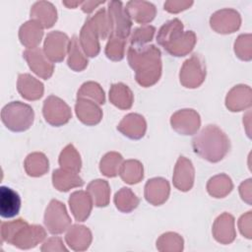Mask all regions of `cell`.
Instances as JSON below:
<instances>
[{
    "label": "cell",
    "instance_id": "obj_21",
    "mask_svg": "<svg viewBox=\"0 0 252 252\" xmlns=\"http://www.w3.org/2000/svg\"><path fill=\"white\" fill-rule=\"evenodd\" d=\"M21 209L19 194L7 186L0 187V215L4 219L16 217Z\"/></svg>",
    "mask_w": 252,
    "mask_h": 252
},
{
    "label": "cell",
    "instance_id": "obj_13",
    "mask_svg": "<svg viewBox=\"0 0 252 252\" xmlns=\"http://www.w3.org/2000/svg\"><path fill=\"white\" fill-rule=\"evenodd\" d=\"M211 27L220 33H230L238 30L241 19L238 12L232 9H222L212 15Z\"/></svg>",
    "mask_w": 252,
    "mask_h": 252
},
{
    "label": "cell",
    "instance_id": "obj_28",
    "mask_svg": "<svg viewBox=\"0 0 252 252\" xmlns=\"http://www.w3.org/2000/svg\"><path fill=\"white\" fill-rule=\"evenodd\" d=\"M250 88L248 86H235L227 94L225 98L226 107L231 111H240L251 104V91L245 94Z\"/></svg>",
    "mask_w": 252,
    "mask_h": 252
},
{
    "label": "cell",
    "instance_id": "obj_44",
    "mask_svg": "<svg viewBox=\"0 0 252 252\" xmlns=\"http://www.w3.org/2000/svg\"><path fill=\"white\" fill-rule=\"evenodd\" d=\"M41 251H67L62 243V240L58 237H51L44 242L41 247Z\"/></svg>",
    "mask_w": 252,
    "mask_h": 252
},
{
    "label": "cell",
    "instance_id": "obj_30",
    "mask_svg": "<svg viewBox=\"0 0 252 252\" xmlns=\"http://www.w3.org/2000/svg\"><path fill=\"white\" fill-rule=\"evenodd\" d=\"M87 192L91 195L94 206L105 207L108 205L110 188L107 181L101 179L92 181L87 187Z\"/></svg>",
    "mask_w": 252,
    "mask_h": 252
},
{
    "label": "cell",
    "instance_id": "obj_32",
    "mask_svg": "<svg viewBox=\"0 0 252 252\" xmlns=\"http://www.w3.org/2000/svg\"><path fill=\"white\" fill-rule=\"evenodd\" d=\"M24 165L27 173L33 177L41 176L48 171V159L42 153L30 154Z\"/></svg>",
    "mask_w": 252,
    "mask_h": 252
},
{
    "label": "cell",
    "instance_id": "obj_8",
    "mask_svg": "<svg viewBox=\"0 0 252 252\" xmlns=\"http://www.w3.org/2000/svg\"><path fill=\"white\" fill-rule=\"evenodd\" d=\"M108 17L111 25L110 36L125 39L130 34L132 21L121 1L108 2Z\"/></svg>",
    "mask_w": 252,
    "mask_h": 252
},
{
    "label": "cell",
    "instance_id": "obj_31",
    "mask_svg": "<svg viewBox=\"0 0 252 252\" xmlns=\"http://www.w3.org/2000/svg\"><path fill=\"white\" fill-rule=\"evenodd\" d=\"M80 47L81 45L77 35H73L69 43V48H68L69 56H68L67 63H68V66L76 72L83 71L88 66V59L83 54Z\"/></svg>",
    "mask_w": 252,
    "mask_h": 252
},
{
    "label": "cell",
    "instance_id": "obj_41",
    "mask_svg": "<svg viewBox=\"0 0 252 252\" xmlns=\"http://www.w3.org/2000/svg\"><path fill=\"white\" fill-rule=\"evenodd\" d=\"M125 39L117 36H110L105 47V54L107 58L113 61H119L124 57Z\"/></svg>",
    "mask_w": 252,
    "mask_h": 252
},
{
    "label": "cell",
    "instance_id": "obj_45",
    "mask_svg": "<svg viewBox=\"0 0 252 252\" xmlns=\"http://www.w3.org/2000/svg\"><path fill=\"white\" fill-rule=\"evenodd\" d=\"M251 212H248V214H246L245 216L243 215L242 217H241V219L245 221V223L241 220H239V229H240V232L243 234V235H245L247 238H251V232H250V230H251V225H250V220H251Z\"/></svg>",
    "mask_w": 252,
    "mask_h": 252
},
{
    "label": "cell",
    "instance_id": "obj_46",
    "mask_svg": "<svg viewBox=\"0 0 252 252\" xmlns=\"http://www.w3.org/2000/svg\"><path fill=\"white\" fill-rule=\"evenodd\" d=\"M250 184H251V179H248V180H246V182H243V183L241 184V186H242L243 188H245V192H244V191H243V192H240V195H241L242 199L245 200L248 204L251 203V202H250V198H251V192H250L251 186H250Z\"/></svg>",
    "mask_w": 252,
    "mask_h": 252
},
{
    "label": "cell",
    "instance_id": "obj_17",
    "mask_svg": "<svg viewBox=\"0 0 252 252\" xmlns=\"http://www.w3.org/2000/svg\"><path fill=\"white\" fill-rule=\"evenodd\" d=\"M75 110L79 120L86 125H95L99 123L102 118L100 107L91 99L78 98Z\"/></svg>",
    "mask_w": 252,
    "mask_h": 252
},
{
    "label": "cell",
    "instance_id": "obj_18",
    "mask_svg": "<svg viewBox=\"0 0 252 252\" xmlns=\"http://www.w3.org/2000/svg\"><path fill=\"white\" fill-rule=\"evenodd\" d=\"M146 129V120L142 115L137 113H130L126 115L117 126L118 131L126 137L134 140L141 139L145 135Z\"/></svg>",
    "mask_w": 252,
    "mask_h": 252
},
{
    "label": "cell",
    "instance_id": "obj_24",
    "mask_svg": "<svg viewBox=\"0 0 252 252\" xmlns=\"http://www.w3.org/2000/svg\"><path fill=\"white\" fill-rule=\"evenodd\" d=\"M32 20L39 23L42 28H51L57 20L55 7L47 1L35 2L31 9Z\"/></svg>",
    "mask_w": 252,
    "mask_h": 252
},
{
    "label": "cell",
    "instance_id": "obj_1",
    "mask_svg": "<svg viewBox=\"0 0 252 252\" xmlns=\"http://www.w3.org/2000/svg\"><path fill=\"white\" fill-rule=\"evenodd\" d=\"M128 62L135 71L136 81L142 87L155 85L161 75L160 51L155 45L130 46Z\"/></svg>",
    "mask_w": 252,
    "mask_h": 252
},
{
    "label": "cell",
    "instance_id": "obj_11",
    "mask_svg": "<svg viewBox=\"0 0 252 252\" xmlns=\"http://www.w3.org/2000/svg\"><path fill=\"white\" fill-rule=\"evenodd\" d=\"M23 56L28 62L32 71L37 76L44 80H47L52 76L54 71L53 63H51L40 48L36 47L27 49L23 52Z\"/></svg>",
    "mask_w": 252,
    "mask_h": 252
},
{
    "label": "cell",
    "instance_id": "obj_4",
    "mask_svg": "<svg viewBox=\"0 0 252 252\" xmlns=\"http://www.w3.org/2000/svg\"><path fill=\"white\" fill-rule=\"evenodd\" d=\"M1 236L4 242L10 243L20 249H30L41 242L46 232L42 226L30 225L24 220L6 221L1 223Z\"/></svg>",
    "mask_w": 252,
    "mask_h": 252
},
{
    "label": "cell",
    "instance_id": "obj_23",
    "mask_svg": "<svg viewBox=\"0 0 252 252\" xmlns=\"http://www.w3.org/2000/svg\"><path fill=\"white\" fill-rule=\"evenodd\" d=\"M129 17L139 24H148L156 16V7L147 1H129L125 7Z\"/></svg>",
    "mask_w": 252,
    "mask_h": 252
},
{
    "label": "cell",
    "instance_id": "obj_47",
    "mask_svg": "<svg viewBox=\"0 0 252 252\" xmlns=\"http://www.w3.org/2000/svg\"><path fill=\"white\" fill-rule=\"evenodd\" d=\"M104 1L102 2H94V1H86V2H83L82 3V10L85 12V13H91L94 11V9H95L98 5L100 4H103Z\"/></svg>",
    "mask_w": 252,
    "mask_h": 252
},
{
    "label": "cell",
    "instance_id": "obj_16",
    "mask_svg": "<svg viewBox=\"0 0 252 252\" xmlns=\"http://www.w3.org/2000/svg\"><path fill=\"white\" fill-rule=\"evenodd\" d=\"M69 205L75 220L85 221L92 212L93 199L88 192L80 190L72 193L69 198Z\"/></svg>",
    "mask_w": 252,
    "mask_h": 252
},
{
    "label": "cell",
    "instance_id": "obj_27",
    "mask_svg": "<svg viewBox=\"0 0 252 252\" xmlns=\"http://www.w3.org/2000/svg\"><path fill=\"white\" fill-rule=\"evenodd\" d=\"M53 186L59 191H68L74 187H80L84 184L83 179L78 175V172L58 168L52 174Z\"/></svg>",
    "mask_w": 252,
    "mask_h": 252
},
{
    "label": "cell",
    "instance_id": "obj_2",
    "mask_svg": "<svg viewBox=\"0 0 252 252\" xmlns=\"http://www.w3.org/2000/svg\"><path fill=\"white\" fill-rule=\"evenodd\" d=\"M158 43L172 56H185L192 51L196 43V34L192 31H183L180 20L173 19L164 23L157 35Z\"/></svg>",
    "mask_w": 252,
    "mask_h": 252
},
{
    "label": "cell",
    "instance_id": "obj_33",
    "mask_svg": "<svg viewBox=\"0 0 252 252\" xmlns=\"http://www.w3.org/2000/svg\"><path fill=\"white\" fill-rule=\"evenodd\" d=\"M119 175L128 184H136L143 179V165L140 161L129 159L121 164Z\"/></svg>",
    "mask_w": 252,
    "mask_h": 252
},
{
    "label": "cell",
    "instance_id": "obj_29",
    "mask_svg": "<svg viewBox=\"0 0 252 252\" xmlns=\"http://www.w3.org/2000/svg\"><path fill=\"white\" fill-rule=\"evenodd\" d=\"M110 102L120 109H129L133 104V93L124 84H113L109 90Z\"/></svg>",
    "mask_w": 252,
    "mask_h": 252
},
{
    "label": "cell",
    "instance_id": "obj_15",
    "mask_svg": "<svg viewBox=\"0 0 252 252\" xmlns=\"http://www.w3.org/2000/svg\"><path fill=\"white\" fill-rule=\"evenodd\" d=\"M169 189L167 180L160 177L150 179L145 186V198L154 206L161 205L167 200Z\"/></svg>",
    "mask_w": 252,
    "mask_h": 252
},
{
    "label": "cell",
    "instance_id": "obj_10",
    "mask_svg": "<svg viewBox=\"0 0 252 252\" xmlns=\"http://www.w3.org/2000/svg\"><path fill=\"white\" fill-rule=\"evenodd\" d=\"M69 37L66 33L54 31L46 35L43 51L46 57L52 62H61L69 48Z\"/></svg>",
    "mask_w": 252,
    "mask_h": 252
},
{
    "label": "cell",
    "instance_id": "obj_40",
    "mask_svg": "<svg viewBox=\"0 0 252 252\" xmlns=\"http://www.w3.org/2000/svg\"><path fill=\"white\" fill-rule=\"evenodd\" d=\"M90 20L94 29L97 31L101 39H105L107 36H110L111 25L108 14L106 13V10L104 8L99 9L94 16L90 17Z\"/></svg>",
    "mask_w": 252,
    "mask_h": 252
},
{
    "label": "cell",
    "instance_id": "obj_20",
    "mask_svg": "<svg viewBox=\"0 0 252 252\" xmlns=\"http://www.w3.org/2000/svg\"><path fill=\"white\" fill-rule=\"evenodd\" d=\"M213 235L217 241L222 244L232 242L235 238L233 217L227 213L219 216L213 225Z\"/></svg>",
    "mask_w": 252,
    "mask_h": 252
},
{
    "label": "cell",
    "instance_id": "obj_37",
    "mask_svg": "<svg viewBox=\"0 0 252 252\" xmlns=\"http://www.w3.org/2000/svg\"><path fill=\"white\" fill-rule=\"evenodd\" d=\"M122 156L118 153H107L100 160L99 169L103 175L107 177H114L119 174V170L122 164Z\"/></svg>",
    "mask_w": 252,
    "mask_h": 252
},
{
    "label": "cell",
    "instance_id": "obj_26",
    "mask_svg": "<svg viewBox=\"0 0 252 252\" xmlns=\"http://www.w3.org/2000/svg\"><path fill=\"white\" fill-rule=\"evenodd\" d=\"M65 239L71 249L75 251H84L89 248L92 242V232L84 225L75 224L70 227Z\"/></svg>",
    "mask_w": 252,
    "mask_h": 252
},
{
    "label": "cell",
    "instance_id": "obj_48",
    "mask_svg": "<svg viewBox=\"0 0 252 252\" xmlns=\"http://www.w3.org/2000/svg\"><path fill=\"white\" fill-rule=\"evenodd\" d=\"M64 5H66L68 8H75L77 5H80V4H82L83 2H71V3H69V2H62Z\"/></svg>",
    "mask_w": 252,
    "mask_h": 252
},
{
    "label": "cell",
    "instance_id": "obj_25",
    "mask_svg": "<svg viewBox=\"0 0 252 252\" xmlns=\"http://www.w3.org/2000/svg\"><path fill=\"white\" fill-rule=\"evenodd\" d=\"M42 35V26L33 20L28 21L22 25L19 31L20 41L24 46L28 47V49L36 48L41 41Z\"/></svg>",
    "mask_w": 252,
    "mask_h": 252
},
{
    "label": "cell",
    "instance_id": "obj_19",
    "mask_svg": "<svg viewBox=\"0 0 252 252\" xmlns=\"http://www.w3.org/2000/svg\"><path fill=\"white\" fill-rule=\"evenodd\" d=\"M99 34L97 31L93 26L90 18L87 19L85 25L83 26L80 32V45L84 52L90 57H95L100 50Z\"/></svg>",
    "mask_w": 252,
    "mask_h": 252
},
{
    "label": "cell",
    "instance_id": "obj_36",
    "mask_svg": "<svg viewBox=\"0 0 252 252\" xmlns=\"http://www.w3.org/2000/svg\"><path fill=\"white\" fill-rule=\"evenodd\" d=\"M59 164L61 168L79 172L81 169V158L73 145H68L60 154Z\"/></svg>",
    "mask_w": 252,
    "mask_h": 252
},
{
    "label": "cell",
    "instance_id": "obj_7",
    "mask_svg": "<svg viewBox=\"0 0 252 252\" xmlns=\"http://www.w3.org/2000/svg\"><path fill=\"white\" fill-rule=\"evenodd\" d=\"M44 223L52 234L64 232L71 224V219L67 214L65 205L58 200H51L45 211Z\"/></svg>",
    "mask_w": 252,
    "mask_h": 252
},
{
    "label": "cell",
    "instance_id": "obj_42",
    "mask_svg": "<svg viewBox=\"0 0 252 252\" xmlns=\"http://www.w3.org/2000/svg\"><path fill=\"white\" fill-rule=\"evenodd\" d=\"M155 32H156V29L153 26H144V27L135 29L130 37L131 46L145 45L147 42L153 39Z\"/></svg>",
    "mask_w": 252,
    "mask_h": 252
},
{
    "label": "cell",
    "instance_id": "obj_3",
    "mask_svg": "<svg viewBox=\"0 0 252 252\" xmlns=\"http://www.w3.org/2000/svg\"><path fill=\"white\" fill-rule=\"evenodd\" d=\"M192 147L201 158L217 162L229 151V140L219 127L208 125L193 138Z\"/></svg>",
    "mask_w": 252,
    "mask_h": 252
},
{
    "label": "cell",
    "instance_id": "obj_34",
    "mask_svg": "<svg viewBox=\"0 0 252 252\" xmlns=\"http://www.w3.org/2000/svg\"><path fill=\"white\" fill-rule=\"evenodd\" d=\"M232 189V182L225 174H220L212 177L208 184L207 190L209 194L215 198H222L226 196Z\"/></svg>",
    "mask_w": 252,
    "mask_h": 252
},
{
    "label": "cell",
    "instance_id": "obj_43",
    "mask_svg": "<svg viewBox=\"0 0 252 252\" xmlns=\"http://www.w3.org/2000/svg\"><path fill=\"white\" fill-rule=\"evenodd\" d=\"M192 4V1H166L164 3V10L169 13H178L188 9Z\"/></svg>",
    "mask_w": 252,
    "mask_h": 252
},
{
    "label": "cell",
    "instance_id": "obj_14",
    "mask_svg": "<svg viewBox=\"0 0 252 252\" xmlns=\"http://www.w3.org/2000/svg\"><path fill=\"white\" fill-rule=\"evenodd\" d=\"M194 183V167L192 162L180 157L176 162L173 173V185L180 191H188Z\"/></svg>",
    "mask_w": 252,
    "mask_h": 252
},
{
    "label": "cell",
    "instance_id": "obj_39",
    "mask_svg": "<svg viewBox=\"0 0 252 252\" xmlns=\"http://www.w3.org/2000/svg\"><path fill=\"white\" fill-rule=\"evenodd\" d=\"M157 248L159 251H182L183 239L177 233L166 232L158 239Z\"/></svg>",
    "mask_w": 252,
    "mask_h": 252
},
{
    "label": "cell",
    "instance_id": "obj_38",
    "mask_svg": "<svg viewBox=\"0 0 252 252\" xmlns=\"http://www.w3.org/2000/svg\"><path fill=\"white\" fill-rule=\"evenodd\" d=\"M78 98L92 99L97 104H103L105 102V96L102 89L94 82H87L83 84L78 91Z\"/></svg>",
    "mask_w": 252,
    "mask_h": 252
},
{
    "label": "cell",
    "instance_id": "obj_5",
    "mask_svg": "<svg viewBox=\"0 0 252 252\" xmlns=\"http://www.w3.org/2000/svg\"><path fill=\"white\" fill-rule=\"evenodd\" d=\"M33 118L34 112L32 106L21 101H12L1 110L3 124L13 132L28 130L32 126Z\"/></svg>",
    "mask_w": 252,
    "mask_h": 252
},
{
    "label": "cell",
    "instance_id": "obj_35",
    "mask_svg": "<svg viewBox=\"0 0 252 252\" xmlns=\"http://www.w3.org/2000/svg\"><path fill=\"white\" fill-rule=\"evenodd\" d=\"M138 197L130 188H121L114 196V204L116 208L123 213H130L139 205Z\"/></svg>",
    "mask_w": 252,
    "mask_h": 252
},
{
    "label": "cell",
    "instance_id": "obj_22",
    "mask_svg": "<svg viewBox=\"0 0 252 252\" xmlns=\"http://www.w3.org/2000/svg\"><path fill=\"white\" fill-rule=\"evenodd\" d=\"M20 94L28 100H36L43 94V84L30 74H20L17 81Z\"/></svg>",
    "mask_w": 252,
    "mask_h": 252
},
{
    "label": "cell",
    "instance_id": "obj_9",
    "mask_svg": "<svg viewBox=\"0 0 252 252\" xmlns=\"http://www.w3.org/2000/svg\"><path fill=\"white\" fill-rule=\"evenodd\" d=\"M42 113L47 123L57 127L66 124L72 116L69 105L55 95H49L44 100Z\"/></svg>",
    "mask_w": 252,
    "mask_h": 252
},
{
    "label": "cell",
    "instance_id": "obj_12",
    "mask_svg": "<svg viewBox=\"0 0 252 252\" xmlns=\"http://www.w3.org/2000/svg\"><path fill=\"white\" fill-rule=\"evenodd\" d=\"M170 123L172 128L182 135H192L197 132L201 125L199 114L193 109H182L175 112Z\"/></svg>",
    "mask_w": 252,
    "mask_h": 252
},
{
    "label": "cell",
    "instance_id": "obj_6",
    "mask_svg": "<svg viewBox=\"0 0 252 252\" xmlns=\"http://www.w3.org/2000/svg\"><path fill=\"white\" fill-rule=\"evenodd\" d=\"M180 83L190 89L198 88L205 80L206 66L199 54H193L187 59L180 70Z\"/></svg>",
    "mask_w": 252,
    "mask_h": 252
}]
</instances>
